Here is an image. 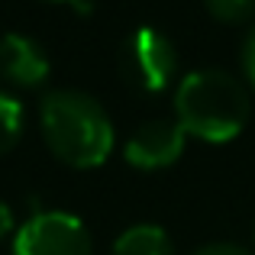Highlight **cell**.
<instances>
[{"mask_svg": "<svg viewBox=\"0 0 255 255\" xmlns=\"http://www.w3.org/2000/svg\"><path fill=\"white\" fill-rule=\"evenodd\" d=\"M39 123L49 152L71 168H97L113 152L110 117L104 104L84 91H49L39 104Z\"/></svg>", "mask_w": 255, "mask_h": 255, "instance_id": "6da1fadb", "label": "cell"}, {"mask_svg": "<svg viewBox=\"0 0 255 255\" xmlns=\"http://www.w3.org/2000/svg\"><path fill=\"white\" fill-rule=\"evenodd\" d=\"M252 117L249 87L223 68H200L184 75L174 91V120L187 136L204 142H230Z\"/></svg>", "mask_w": 255, "mask_h": 255, "instance_id": "7a4b0ae2", "label": "cell"}, {"mask_svg": "<svg viewBox=\"0 0 255 255\" xmlns=\"http://www.w3.org/2000/svg\"><path fill=\"white\" fill-rule=\"evenodd\" d=\"M178 71V49L165 32L136 26L120 45V75L139 94H158Z\"/></svg>", "mask_w": 255, "mask_h": 255, "instance_id": "3957f363", "label": "cell"}, {"mask_svg": "<svg viewBox=\"0 0 255 255\" xmlns=\"http://www.w3.org/2000/svg\"><path fill=\"white\" fill-rule=\"evenodd\" d=\"M13 255H94L91 233L78 217L45 210L29 217L13 236Z\"/></svg>", "mask_w": 255, "mask_h": 255, "instance_id": "277c9868", "label": "cell"}, {"mask_svg": "<svg viewBox=\"0 0 255 255\" xmlns=\"http://www.w3.org/2000/svg\"><path fill=\"white\" fill-rule=\"evenodd\" d=\"M184 145L187 132L181 129L178 120H149L126 139L123 155L139 171H158L178 162L184 155Z\"/></svg>", "mask_w": 255, "mask_h": 255, "instance_id": "5b68a950", "label": "cell"}, {"mask_svg": "<svg viewBox=\"0 0 255 255\" xmlns=\"http://www.w3.org/2000/svg\"><path fill=\"white\" fill-rule=\"evenodd\" d=\"M52 65L45 49L29 36L6 32L0 36V78L16 87H39L49 78Z\"/></svg>", "mask_w": 255, "mask_h": 255, "instance_id": "8992f818", "label": "cell"}, {"mask_svg": "<svg viewBox=\"0 0 255 255\" xmlns=\"http://www.w3.org/2000/svg\"><path fill=\"white\" fill-rule=\"evenodd\" d=\"M110 255H174L171 236L155 223H139L120 233Z\"/></svg>", "mask_w": 255, "mask_h": 255, "instance_id": "52a82bcc", "label": "cell"}, {"mask_svg": "<svg viewBox=\"0 0 255 255\" xmlns=\"http://www.w3.org/2000/svg\"><path fill=\"white\" fill-rule=\"evenodd\" d=\"M23 123H26L23 104L16 97H10V94H0V155H6L19 142Z\"/></svg>", "mask_w": 255, "mask_h": 255, "instance_id": "ba28073f", "label": "cell"}, {"mask_svg": "<svg viewBox=\"0 0 255 255\" xmlns=\"http://www.w3.org/2000/svg\"><path fill=\"white\" fill-rule=\"evenodd\" d=\"M204 6L217 23L226 26H243L255 16V0H204Z\"/></svg>", "mask_w": 255, "mask_h": 255, "instance_id": "9c48e42d", "label": "cell"}, {"mask_svg": "<svg viewBox=\"0 0 255 255\" xmlns=\"http://www.w3.org/2000/svg\"><path fill=\"white\" fill-rule=\"evenodd\" d=\"M243 71H246V81H249L252 91H255V26L243 42Z\"/></svg>", "mask_w": 255, "mask_h": 255, "instance_id": "30bf717a", "label": "cell"}, {"mask_svg": "<svg viewBox=\"0 0 255 255\" xmlns=\"http://www.w3.org/2000/svg\"><path fill=\"white\" fill-rule=\"evenodd\" d=\"M191 255H252V252L246 246H236V243H210V246H200Z\"/></svg>", "mask_w": 255, "mask_h": 255, "instance_id": "8fae6325", "label": "cell"}, {"mask_svg": "<svg viewBox=\"0 0 255 255\" xmlns=\"http://www.w3.org/2000/svg\"><path fill=\"white\" fill-rule=\"evenodd\" d=\"M10 230H13V213H10V207L0 200V239H3Z\"/></svg>", "mask_w": 255, "mask_h": 255, "instance_id": "7c38bea8", "label": "cell"}, {"mask_svg": "<svg viewBox=\"0 0 255 255\" xmlns=\"http://www.w3.org/2000/svg\"><path fill=\"white\" fill-rule=\"evenodd\" d=\"M52 3H81V0H52Z\"/></svg>", "mask_w": 255, "mask_h": 255, "instance_id": "4fadbf2b", "label": "cell"}, {"mask_svg": "<svg viewBox=\"0 0 255 255\" xmlns=\"http://www.w3.org/2000/svg\"><path fill=\"white\" fill-rule=\"evenodd\" d=\"M252 239H255V226H252Z\"/></svg>", "mask_w": 255, "mask_h": 255, "instance_id": "5bb4252c", "label": "cell"}]
</instances>
